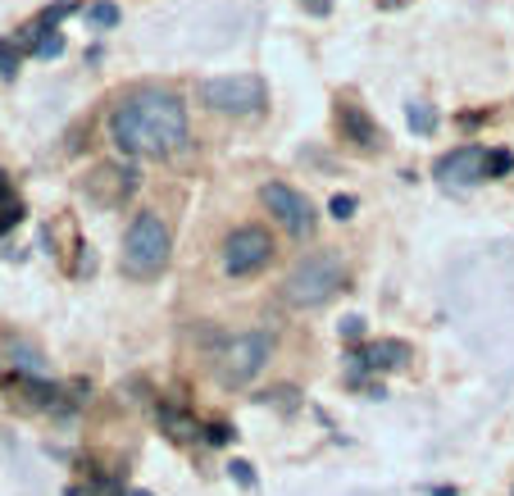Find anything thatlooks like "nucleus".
Listing matches in <instances>:
<instances>
[{
  "mask_svg": "<svg viewBox=\"0 0 514 496\" xmlns=\"http://www.w3.org/2000/svg\"><path fill=\"white\" fill-rule=\"evenodd\" d=\"M405 123H410V132L432 137V132H437V105H428V101H410V105H405Z\"/></svg>",
  "mask_w": 514,
  "mask_h": 496,
  "instance_id": "ddd939ff",
  "label": "nucleus"
},
{
  "mask_svg": "<svg viewBox=\"0 0 514 496\" xmlns=\"http://www.w3.org/2000/svg\"><path fill=\"white\" fill-rule=\"evenodd\" d=\"M269 360H273V337L269 332H237L224 350H218L214 369H218V383L228 392H237V387L255 383Z\"/></svg>",
  "mask_w": 514,
  "mask_h": 496,
  "instance_id": "39448f33",
  "label": "nucleus"
},
{
  "mask_svg": "<svg viewBox=\"0 0 514 496\" xmlns=\"http://www.w3.org/2000/svg\"><path fill=\"white\" fill-rule=\"evenodd\" d=\"M269 260H273V237H269L264 228L246 224V228L228 233V242H224V269H228L233 278H251V273H260Z\"/></svg>",
  "mask_w": 514,
  "mask_h": 496,
  "instance_id": "0eeeda50",
  "label": "nucleus"
},
{
  "mask_svg": "<svg viewBox=\"0 0 514 496\" xmlns=\"http://www.w3.org/2000/svg\"><path fill=\"white\" fill-rule=\"evenodd\" d=\"M169 224L155 215V209H141L132 219L128 237H123V273L137 282H151L155 273H164L169 264Z\"/></svg>",
  "mask_w": 514,
  "mask_h": 496,
  "instance_id": "7ed1b4c3",
  "label": "nucleus"
},
{
  "mask_svg": "<svg viewBox=\"0 0 514 496\" xmlns=\"http://www.w3.org/2000/svg\"><path fill=\"white\" fill-rule=\"evenodd\" d=\"M10 191H14V187H10V173H5V169H0V205H5V200H10Z\"/></svg>",
  "mask_w": 514,
  "mask_h": 496,
  "instance_id": "a878e982",
  "label": "nucleus"
},
{
  "mask_svg": "<svg viewBox=\"0 0 514 496\" xmlns=\"http://www.w3.org/2000/svg\"><path fill=\"white\" fill-rule=\"evenodd\" d=\"M514 173V151H492L487 155V178H505Z\"/></svg>",
  "mask_w": 514,
  "mask_h": 496,
  "instance_id": "a211bd4d",
  "label": "nucleus"
},
{
  "mask_svg": "<svg viewBox=\"0 0 514 496\" xmlns=\"http://www.w3.org/2000/svg\"><path fill=\"white\" fill-rule=\"evenodd\" d=\"M10 350L19 356L14 365H23V374H32V378L41 374V356H37V350H28V346H14V341H10Z\"/></svg>",
  "mask_w": 514,
  "mask_h": 496,
  "instance_id": "412c9836",
  "label": "nucleus"
},
{
  "mask_svg": "<svg viewBox=\"0 0 514 496\" xmlns=\"http://www.w3.org/2000/svg\"><path fill=\"white\" fill-rule=\"evenodd\" d=\"M119 496H151V492H146V487H132V492H119Z\"/></svg>",
  "mask_w": 514,
  "mask_h": 496,
  "instance_id": "bb28decb",
  "label": "nucleus"
},
{
  "mask_svg": "<svg viewBox=\"0 0 514 496\" xmlns=\"http://www.w3.org/2000/svg\"><path fill=\"white\" fill-rule=\"evenodd\" d=\"M14 224H23V205L19 200H5V205H0V237H5Z\"/></svg>",
  "mask_w": 514,
  "mask_h": 496,
  "instance_id": "aec40b11",
  "label": "nucleus"
},
{
  "mask_svg": "<svg viewBox=\"0 0 514 496\" xmlns=\"http://www.w3.org/2000/svg\"><path fill=\"white\" fill-rule=\"evenodd\" d=\"M110 141L123 155L164 160L187 141V105L173 92H132L110 114Z\"/></svg>",
  "mask_w": 514,
  "mask_h": 496,
  "instance_id": "f257e3e1",
  "label": "nucleus"
},
{
  "mask_svg": "<svg viewBox=\"0 0 514 496\" xmlns=\"http://www.w3.org/2000/svg\"><path fill=\"white\" fill-rule=\"evenodd\" d=\"M341 288H346V260H341V251L328 246V251H310L306 260H297V269L282 282V301L297 310H319Z\"/></svg>",
  "mask_w": 514,
  "mask_h": 496,
  "instance_id": "f03ea898",
  "label": "nucleus"
},
{
  "mask_svg": "<svg viewBox=\"0 0 514 496\" xmlns=\"http://www.w3.org/2000/svg\"><path fill=\"white\" fill-rule=\"evenodd\" d=\"M337 337H341V341H359V337H364V319H359V314H346V319L337 323Z\"/></svg>",
  "mask_w": 514,
  "mask_h": 496,
  "instance_id": "4be33fe9",
  "label": "nucleus"
},
{
  "mask_svg": "<svg viewBox=\"0 0 514 496\" xmlns=\"http://www.w3.org/2000/svg\"><path fill=\"white\" fill-rule=\"evenodd\" d=\"M337 128H341V137L350 141V146H359V151H383L387 146V137H383V128L369 119V110H364L359 101H337Z\"/></svg>",
  "mask_w": 514,
  "mask_h": 496,
  "instance_id": "9b49d317",
  "label": "nucleus"
},
{
  "mask_svg": "<svg viewBox=\"0 0 514 496\" xmlns=\"http://www.w3.org/2000/svg\"><path fill=\"white\" fill-rule=\"evenodd\" d=\"M355 209H359V200H355V196H346V191H337V196L328 200V215H332L337 224H346V219H355Z\"/></svg>",
  "mask_w": 514,
  "mask_h": 496,
  "instance_id": "dca6fc26",
  "label": "nucleus"
},
{
  "mask_svg": "<svg viewBox=\"0 0 514 496\" xmlns=\"http://www.w3.org/2000/svg\"><path fill=\"white\" fill-rule=\"evenodd\" d=\"M160 423L169 429V438H178V442H191L196 433H205L191 414H182V410H173V405H160Z\"/></svg>",
  "mask_w": 514,
  "mask_h": 496,
  "instance_id": "f8f14e48",
  "label": "nucleus"
},
{
  "mask_svg": "<svg viewBox=\"0 0 514 496\" xmlns=\"http://www.w3.org/2000/svg\"><path fill=\"white\" fill-rule=\"evenodd\" d=\"M64 496H87V492H83V487H68V492H64Z\"/></svg>",
  "mask_w": 514,
  "mask_h": 496,
  "instance_id": "cd10ccee",
  "label": "nucleus"
},
{
  "mask_svg": "<svg viewBox=\"0 0 514 496\" xmlns=\"http://www.w3.org/2000/svg\"><path fill=\"white\" fill-rule=\"evenodd\" d=\"M487 146H456V151H447L442 160L432 164V178L442 182L447 191H469V187H478V182H492L487 178Z\"/></svg>",
  "mask_w": 514,
  "mask_h": 496,
  "instance_id": "6e6552de",
  "label": "nucleus"
},
{
  "mask_svg": "<svg viewBox=\"0 0 514 496\" xmlns=\"http://www.w3.org/2000/svg\"><path fill=\"white\" fill-rule=\"evenodd\" d=\"M228 478L242 483V487H255V469H251V460H233V465H228Z\"/></svg>",
  "mask_w": 514,
  "mask_h": 496,
  "instance_id": "5701e85b",
  "label": "nucleus"
},
{
  "mask_svg": "<svg viewBox=\"0 0 514 496\" xmlns=\"http://www.w3.org/2000/svg\"><path fill=\"white\" fill-rule=\"evenodd\" d=\"M410 360V346L387 337V341H369L346 356V378L350 383H364V374H387V369H401Z\"/></svg>",
  "mask_w": 514,
  "mask_h": 496,
  "instance_id": "9d476101",
  "label": "nucleus"
},
{
  "mask_svg": "<svg viewBox=\"0 0 514 496\" xmlns=\"http://www.w3.org/2000/svg\"><path fill=\"white\" fill-rule=\"evenodd\" d=\"M301 5H306L315 19H328V14H332V0H301Z\"/></svg>",
  "mask_w": 514,
  "mask_h": 496,
  "instance_id": "393cba45",
  "label": "nucleus"
},
{
  "mask_svg": "<svg viewBox=\"0 0 514 496\" xmlns=\"http://www.w3.org/2000/svg\"><path fill=\"white\" fill-rule=\"evenodd\" d=\"M119 5H114V0H96V5H87V23L92 28H119Z\"/></svg>",
  "mask_w": 514,
  "mask_h": 496,
  "instance_id": "4468645a",
  "label": "nucleus"
},
{
  "mask_svg": "<svg viewBox=\"0 0 514 496\" xmlns=\"http://www.w3.org/2000/svg\"><path fill=\"white\" fill-rule=\"evenodd\" d=\"M73 10H78L73 0H59V5H46V10H41V19H37V23H41V28H55V23H59V19H68Z\"/></svg>",
  "mask_w": 514,
  "mask_h": 496,
  "instance_id": "6ab92c4d",
  "label": "nucleus"
},
{
  "mask_svg": "<svg viewBox=\"0 0 514 496\" xmlns=\"http://www.w3.org/2000/svg\"><path fill=\"white\" fill-rule=\"evenodd\" d=\"M19 74V46L0 37V78H14Z\"/></svg>",
  "mask_w": 514,
  "mask_h": 496,
  "instance_id": "f3484780",
  "label": "nucleus"
},
{
  "mask_svg": "<svg viewBox=\"0 0 514 496\" xmlns=\"http://www.w3.org/2000/svg\"><path fill=\"white\" fill-rule=\"evenodd\" d=\"M260 200L273 209V219H278L291 237H315L319 215H315L310 196H301L297 187H287V182H264V187H260Z\"/></svg>",
  "mask_w": 514,
  "mask_h": 496,
  "instance_id": "423d86ee",
  "label": "nucleus"
},
{
  "mask_svg": "<svg viewBox=\"0 0 514 496\" xmlns=\"http://www.w3.org/2000/svg\"><path fill=\"white\" fill-rule=\"evenodd\" d=\"M200 105L214 114H228V119H255L269 105L264 78L255 74H228V78H205L200 83Z\"/></svg>",
  "mask_w": 514,
  "mask_h": 496,
  "instance_id": "20e7f679",
  "label": "nucleus"
},
{
  "mask_svg": "<svg viewBox=\"0 0 514 496\" xmlns=\"http://www.w3.org/2000/svg\"><path fill=\"white\" fill-rule=\"evenodd\" d=\"M87 200L101 205V209H119L132 191H137V169L132 164H96L92 178L83 182Z\"/></svg>",
  "mask_w": 514,
  "mask_h": 496,
  "instance_id": "1a4fd4ad",
  "label": "nucleus"
},
{
  "mask_svg": "<svg viewBox=\"0 0 514 496\" xmlns=\"http://www.w3.org/2000/svg\"><path fill=\"white\" fill-rule=\"evenodd\" d=\"M233 438V429H228V423H209V429H205V442H214V447H224Z\"/></svg>",
  "mask_w": 514,
  "mask_h": 496,
  "instance_id": "b1692460",
  "label": "nucleus"
},
{
  "mask_svg": "<svg viewBox=\"0 0 514 496\" xmlns=\"http://www.w3.org/2000/svg\"><path fill=\"white\" fill-rule=\"evenodd\" d=\"M32 55H37V59H59V55H64V37H59V32H50V28H41V37H37Z\"/></svg>",
  "mask_w": 514,
  "mask_h": 496,
  "instance_id": "2eb2a0df",
  "label": "nucleus"
}]
</instances>
